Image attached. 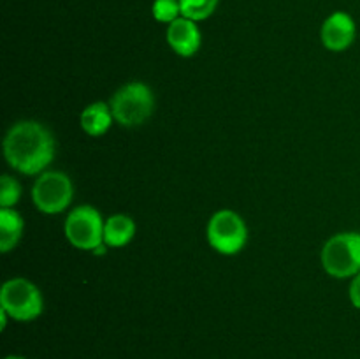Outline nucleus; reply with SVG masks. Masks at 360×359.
I'll return each mask as SVG.
<instances>
[{
  "instance_id": "obj_1",
  "label": "nucleus",
  "mask_w": 360,
  "mask_h": 359,
  "mask_svg": "<svg viewBox=\"0 0 360 359\" xmlns=\"http://www.w3.org/2000/svg\"><path fill=\"white\" fill-rule=\"evenodd\" d=\"M55 137L48 127L34 120L18 122L4 137V157L21 175H41L55 158Z\"/></svg>"
},
{
  "instance_id": "obj_2",
  "label": "nucleus",
  "mask_w": 360,
  "mask_h": 359,
  "mask_svg": "<svg viewBox=\"0 0 360 359\" xmlns=\"http://www.w3.org/2000/svg\"><path fill=\"white\" fill-rule=\"evenodd\" d=\"M109 108L122 127H139L153 115L155 95L146 83L130 81L115 92Z\"/></svg>"
},
{
  "instance_id": "obj_3",
  "label": "nucleus",
  "mask_w": 360,
  "mask_h": 359,
  "mask_svg": "<svg viewBox=\"0 0 360 359\" xmlns=\"http://www.w3.org/2000/svg\"><path fill=\"white\" fill-rule=\"evenodd\" d=\"M322 266L334 278H354L360 273V232H338L322 248Z\"/></svg>"
},
{
  "instance_id": "obj_4",
  "label": "nucleus",
  "mask_w": 360,
  "mask_h": 359,
  "mask_svg": "<svg viewBox=\"0 0 360 359\" xmlns=\"http://www.w3.org/2000/svg\"><path fill=\"white\" fill-rule=\"evenodd\" d=\"M0 308L18 322H30L44 310V299L35 284L27 278H11L0 291Z\"/></svg>"
},
{
  "instance_id": "obj_5",
  "label": "nucleus",
  "mask_w": 360,
  "mask_h": 359,
  "mask_svg": "<svg viewBox=\"0 0 360 359\" xmlns=\"http://www.w3.org/2000/svg\"><path fill=\"white\" fill-rule=\"evenodd\" d=\"M207 243L221 256H236L248 241V227L239 213L220 210L210 218L206 227Z\"/></svg>"
},
{
  "instance_id": "obj_6",
  "label": "nucleus",
  "mask_w": 360,
  "mask_h": 359,
  "mask_svg": "<svg viewBox=\"0 0 360 359\" xmlns=\"http://www.w3.org/2000/svg\"><path fill=\"white\" fill-rule=\"evenodd\" d=\"M74 187L69 176L62 171H44L32 187V201L35 208L46 215H56L70 206Z\"/></svg>"
},
{
  "instance_id": "obj_7",
  "label": "nucleus",
  "mask_w": 360,
  "mask_h": 359,
  "mask_svg": "<svg viewBox=\"0 0 360 359\" xmlns=\"http://www.w3.org/2000/svg\"><path fill=\"white\" fill-rule=\"evenodd\" d=\"M104 224L97 208L77 206L67 215L63 232L67 241L79 250H95L104 243Z\"/></svg>"
},
{
  "instance_id": "obj_8",
  "label": "nucleus",
  "mask_w": 360,
  "mask_h": 359,
  "mask_svg": "<svg viewBox=\"0 0 360 359\" xmlns=\"http://www.w3.org/2000/svg\"><path fill=\"white\" fill-rule=\"evenodd\" d=\"M357 35L355 20L345 11H336L323 21L320 28V39L322 44L330 51H345L350 48Z\"/></svg>"
},
{
  "instance_id": "obj_9",
  "label": "nucleus",
  "mask_w": 360,
  "mask_h": 359,
  "mask_svg": "<svg viewBox=\"0 0 360 359\" xmlns=\"http://www.w3.org/2000/svg\"><path fill=\"white\" fill-rule=\"evenodd\" d=\"M167 42L176 55L183 58H190L195 55L202 42L197 21L188 20V18H178L167 27Z\"/></svg>"
},
{
  "instance_id": "obj_10",
  "label": "nucleus",
  "mask_w": 360,
  "mask_h": 359,
  "mask_svg": "<svg viewBox=\"0 0 360 359\" xmlns=\"http://www.w3.org/2000/svg\"><path fill=\"white\" fill-rule=\"evenodd\" d=\"M112 113L109 102H94L86 106L79 116L81 129L91 137L104 136L112 123Z\"/></svg>"
},
{
  "instance_id": "obj_11",
  "label": "nucleus",
  "mask_w": 360,
  "mask_h": 359,
  "mask_svg": "<svg viewBox=\"0 0 360 359\" xmlns=\"http://www.w3.org/2000/svg\"><path fill=\"white\" fill-rule=\"evenodd\" d=\"M23 227V218L16 210L13 208L0 210V252H11L20 243Z\"/></svg>"
},
{
  "instance_id": "obj_12",
  "label": "nucleus",
  "mask_w": 360,
  "mask_h": 359,
  "mask_svg": "<svg viewBox=\"0 0 360 359\" xmlns=\"http://www.w3.org/2000/svg\"><path fill=\"white\" fill-rule=\"evenodd\" d=\"M136 234V222L129 215H112L104 224V243L109 246H125Z\"/></svg>"
},
{
  "instance_id": "obj_13",
  "label": "nucleus",
  "mask_w": 360,
  "mask_h": 359,
  "mask_svg": "<svg viewBox=\"0 0 360 359\" xmlns=\"http://www.w3.org/2000/svg\"><path fill=\"white\" fill-rule=\"evenodd\" d=\"M181 16L193 21H204L217 11L218 0H179Z\"/></svg>"
},
{
  "instance_id": "obj_14",
  "label": "nucleus",
  "mask_w": 360,
  "mask_h": 359,
  "mask_svg": "<svg viewBox=\"0 0 360 359\" xmlns=\"http://www.w3.org/2000/svg\"><path fill=\"white\" fill-rule=\"evenodd\" d=\"M151 13L153 18L160 23L171 25L178 18H181V7H179V0H155L151 6Z\"/></svg>"
},
{
  "instance_id": "obj_15",
  "label": "nucleus",
  "mask_w": 360,
  "mask_h": 359,
  "mask_svg": "<svg viewBox=\"0 0 360 359\" xmlns=\"http://www.w3.org/2000/svg\"><path fill=\"white\" fill-rule=\"evenodd\" d=\"M21 187L13 176L4 175L0 180V208H13L20 201Z\"/></svg>"
},
{
  "instance_id": "obj_16",
  "label": "nucleus",
  "mask_w": 360,
  "mask_h": 359,
  "mask_svg": "<svg viewBox=\"0 0 360 359\" xmlns=\"http://www.w3.org/2000/svg\"><path fill=\"white\" fill-rule=\"evenodd\" d=\"M348 296H350L352 305H354L357 310H360V273L352 278L350 289H348Z\"/></svg>"
},
{
  "instance_id": "obj_17",
  "label": "nucleus",
  "mask_w": 360,
  "mask_h": 359,
  "mask_svg": "<svg viewBox=\"0 0 360 359\" xmlns=\"http://www.w3.org/2000/svg\"><path fill=\"white\" fill-rule=\"evenodd\" d=\"M7 312L6 310L0 308V329H6V324H7Z\"/></svg>"
},
{
  "instance_id": "obj_18",
  "label": "nucleus",
  "mask_w": 360,
  "mask_h": 359,
  "mask_svg": "<svg viewBox=\"0 0 360 359\" xmlns=\"http://www.w3.org/2000/svg\"><path fill=\"white\" fill-rule=\"evenodd\" d=\"M4 359H25L23 355H7V358H4Z\"/></svg>"
}]
</instances>
